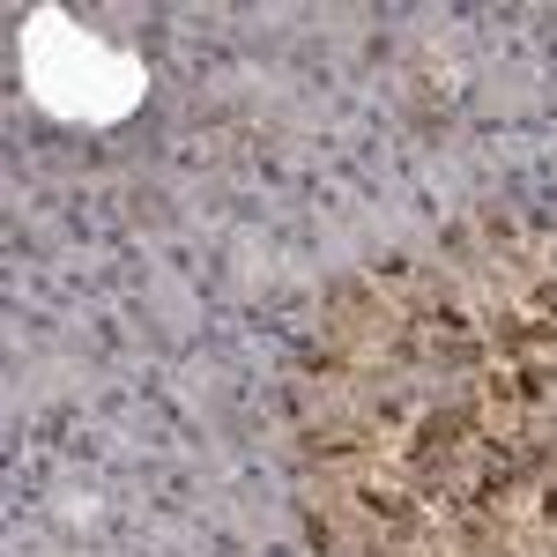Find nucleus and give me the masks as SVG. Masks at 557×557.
Instances as JSON below:
<instances>
[{"instance_id":"1","label":"nucleus","mask_w":557,"mask_h":557,"mask_svg":"<svg viewBox=\"0 0 557 557\" xmlns=\"http://www.w3.org/2000/svg\"><path fill=\"white\" fill-rule=\"evenodd\" d=\"M23 75L38 89V104H52L60 120H120L127 112L120 97H141V67L127 52L75 30L52 8H38L30 30H23Z\"/></svg>"}]
</instances>
